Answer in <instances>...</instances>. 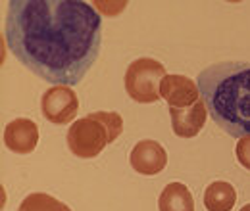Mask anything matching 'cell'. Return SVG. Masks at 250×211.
<instances>
[{"label":"cell","mask_w":250,"mask_h":211,"mask_svg":"<svg viewBox=\"0 0 250 211\" xmlns=\"http://www.w3.org/2000/svg\"><path fill=\"white\" fill-rule=\"evenodd\" d=\"M6 44L42 81L73 87L100 54V14L81 0H12L6 14Z\"/></svg>","instance_id":"cell-1"},{"label":"cell","mask_w":250,"mask_h":211,"mask_svg":"<svg viewBox=\"0 0 250 211\" xmlns=\"http://www.w3.org/2000/svg\"><path fill=\"white\" fill-rule=\"evenodd\" d=\"M208 115L233 138L250 136V61H219L196 81Z\"/></svg>","instance_id":"cell-2"},{"label":"cell","mask_w":250,"mask_h":211,"mask_svg":"<svg viewBox=\"0 0 250 211\" xmlns=\"http://www.w3.org/2000/svg\"><path fill=\"white\" fill-rule=\"evenodd\" d=\"M124 133V119L118 112H94L71 123L67 131V148L73 155L91 159L116 142Z\"/></svg>","instance_id":"cell-3"},{"label":"cell","mask_w":250,"mask_h":211,"mask_svg":"<svg viewBox=\"0 0 250 211\" xmlns=\"http://www.w3.org/2000/svg\"><path fill=\"white\" fill-rule=\"evenodd\" d=\"M166 77V67L152 58H137L125 71V92L139 104H154L160 96V83Z\"/></svg>","instance_id":"cell-4"},{"label":"cell","mask_w":250,"mask_h":211,"mask_svg":"<svg viewBox=\"0 0 250 211\" xmlns=\"http://www.w3.org/2000/svg\"><path fill=\"white\" fill-rule=\"evenodd\" d=\"M79 110V98L69 87H52L41 98V112L44 119L54 125H67L75 119Z\"/></svg>","instance_id":"cell-5"},{"label":"cell","mask_w":250,"mask_h":211,"mask_svg":"<svg viewBox=\"0 0 250 211\" xmlns=\"http://www.w3.org/2000/svg\"><path fill=\"white\" fill-rule=\"evenodd\" d=\"M160 96L167 102L169 108H190L200 100V89L192 79L179 73H171L162 79Z\"/></svg>","instance_id":"cell-6"},{"label":"cell","mask_w":250,"mask_h":211,"mask_svg":"<svg viewBox=\"0 0 250 211\" xmlns=\"http://www.w3.org/2000/svg\"><path fill=\"white\" fill-rule=\"evenodd\" d=\"M129 161L137 173L152 177L166 169L167 152L156 140H141L133 146V150L129 153Z\"/></svg>","instance_id":"cell-7"},{"label":"cell","mask_w":250,"mask_h":211,"mask_svg":"<svg viewBox=\"0 0 250 211\" xmlns=\"http://www.w3.org/2000/svg\"><path fill=\"white\" fill-rule=\"evenodd\" d=\"M169 117H171V129L179 138H192L206 125L208 117L206 102L204 98H200L190 108H169Z\"/></svg>","instance_id":"cell-8"},{"label":"cell","mask_w":250,"mask_h":211,"mask_svg":"<svg viewBox=\"0 0 250 211\" xmlns=\"http://www.w3.org/2000/svg\"><path fill=\"white\" fill-rule=\"evenodd\" d=\"M4 144L14 153H31L39 144V127L25 117L12 119L4 127Z\"/></svg>","instance_id":"cell-9"},{"label":"cell","mask_w":250,"mask_h":211,"mask_svg":"<svg viewBox=\"0 0 250 211\" xmlns=\"http://www.w3.org/2000/svg\"><path fill=\"white\" fill-rule=\"evenodd\" d=\"M160 211H194L192 194L183 182H169L160 198H158Z\"/></svg>","instance_id":"cell-10"},{"label":"cell","mask_w":250,"mask_h":211,"mask_svg":"<svg viewBox=\"0 0 250 211\" xmlns=\"http://www.w3.org/2000/svg\"><path fill=\"white\" fill-rule=\"evenodd\" d=\"M237 204V190L225 181H214L204 190V208L208 211H233Z\"/></svg>","instance_id":"cell-11"},{"label":"cell","mask_w":250,"mask_h":211,"mask_svg":"<svg viewBox=\"0 0 250 211\" xmlns=\"http://www.w3.org/2000/svg\"><path fill=\"white\" fill-rule=\"evenodd\" d=\"M18 211H71L69 206L62 204L60 200H56L50 194L44 192H33L29 196H25L20 204Z\"/></svg>","instance_id":"cell-12"},{"label":"cell","mask_w":250,"mask_h":211,"mask_svg":"<svg viewBox=\"0 0 250 211\" xmlns=\"http://www.w3.org/2000/svg\"><path fill=\"white\" fill-rule=\"evenodd\" d=\"M235 153H237L239 163H241L247 171H250V136H243V138L237 140Z\"/></svg>","instance_id":"cell-13"},{"label":"cell","mask_w":250,"mask_h":211,"mask_svg":"<svg viewBox=\"0 0 250 211\" xmlns=\"http://www.w3.org/2000/svg\"><path fill=\"white\" fill-rule=\"evenodd\" d=\"M241 211H250V204H247V206H243V208H241Z\"/></svg>","instance_id":"cell-14"}]
</instances>
